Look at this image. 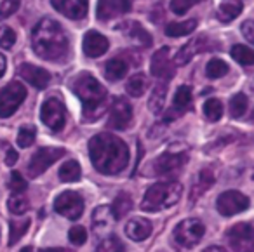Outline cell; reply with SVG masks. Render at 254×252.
I'll return each instance as SVG.
<instances>
[{"mask_svg":"<svg viewBox=\"0 0 254 252\" xmlns=\"http://www.w3.org/2000/svg\"><path fill=\"white\" fill-rule=\"evenodd\" d=\"M89 157L96 171L106 176L122 172L129 164V148L120 137L110 132L96 134L89 141Z\"/></svg>","mask_w":254,"mask_h":252,"instance_id":"cell-1","label":"cell"},{"mask_svg":"<svg viewBox=\"0 0 254 252\" xmlns=\"http://www.w3.org/2000/svg\"><path fill=\"white\" fill-rule=\"evenodd\" d=\"M32 47L39 58L51 63L64 61L70 51L68 37L54 19H42L32 32Z\"/></svg>","mask_w":254,"mask_h":252,"instance_id":"cell-2","label":"cell"},{"mask_svg":"<svg viewBox=\"0 0 254 252\" xmlns=\"http://www.w3.org/2000/svg\"><path fill=\"white\" fill-rule=\"evenodd\" d=\"M71 91L77 94V98L82 103V115L87 122H94L103 115L106 110V89L92 77L91 73H78L73 80L70 82Z\"/></svg>","mask_w":254,"mask_h":252,"instance_id":"cell-3","label":"cell"},{"mask_svg":"<svg viewBox=\"0 0 254 252\" xmlns=\"http://www.w3.org/2000/svg\"><path fill=\"white\" fill-rule=\"evenodd\" d=\"M183 193V186L176 181H166L152 185L141 200V209L146 212H159L176 205Z\"/></svg>","mask_w":254,"mask_h":252,"instance_id":"cell-4","label":"cell"},{"mask_svg":"<svg viewBox=\"0 0 254 252\" xmlns=\"http://www.w3.org/2000/svg\"><path fill=\"white\" fill-rule=\"evenodd\" d=\"M26 98V87L19 82H9L0 89V119H9Z\"/></svg>","mask_w":254,"mask_h":252,"instance_id":"cell-5","label":"cell"},{"mask_svg":"<svg viewBox=\"0 0 254 252\" xmlns=\"http://www.w3.org/2000/svg\"><path fill=\"white\" fill-rule=\"evenodd\" d=\"M204 233H205V228H204V224H202V221L191 217V219L181 221V223L174 228L173 235H174V242H176L178 245L190 249V247H195V245L202 240Z\"/></svg>","mask_w":254,"mask_h":252,"instance_id":"cell-6","label":"cell"},{"mask_svg":"<svg viewBox=\"0 0 254 252\" xmlns=\"http://www.w3.org/2000/svg\"><path fill=\"white\" fill-rule=\"evenodd\" d=\"M66 153L64 148H53V146H46L40 148L33 153V157L28 162V174L32 178H39L42 172H46L54 162L60 160L63 155Z\"/></svg>","mask_w":254,"mask_h":252,"instance_id":"cell-7","label":"cell"},{"mask_svg":"<svg viewBox=\"0 0 254 252\" xmlns=\"http://www.w3.org/2000/svg\"><path fill=\"white\" fill-rule=\"evenodd\" d=\"M40 120L54 132L63 129L64 122H66V108H64L63 101L58 98L46 99L40 108Z\"/></svg>","mask_w":254,"mask_h":252,"instance_id":"cell-8","label":"cell"},{"mask_svg":"<svg viewBox=\"0 0 254 252\" xmlns=\"http://www.w3.org/2000/svg\"><path fill=\"white\" fill-rule=\"evenodd\" d=\"M249 198H247L244 193L235 191V189H230V191H225L218 196V202H216V209L221 216H235V214H240L244 210L249 209Z\"/></svg>","mask_w":254,"mask_h":252,"instance_id":"cell-9","label":"cell"},{"mask_svg":"<svg viewBox=\"0 0 254 252\" xmlns=\"http://www.w3.org/2000/svg\"><path fill=\"white\" fill-rule=\"evenodd\" d=\"M54 210L61 216L75 221L84 212V198L75 191H63L54 200Z\"/></svg>","mask_w":254,"mask_h":252,"instance_id":"cell-10","label":"cell"},{"mask_svg":"<svg viewBox=\"0 0 254 252\" xmlns=\"http://www.w3.org/2000/svg\"><path fill=\"white\" fill-rule=\"evenodd\" d=\"M188 162L187 153H173V151H167L162 153L160 157H157L155 160L150 164L153 174L155 176H173L176 172H180V169L183 167Z\"/></svg>","mask_w":254,"mask_h":252,"instance_id":"cell-11","label":"cell"},{"mask_svg":"<svg viewBox=\"0 0 254 252\" xmlns=\"http://www.w3.org/2000/svg\"><path fill=\"white\" fill-rule=\"evenodd\" d=\"M132 120V106L124 98H117L110 106L108 127L115 130H126Z\"/></svg>","mask_w":254,"mask_h":252,"instance_id":"cell-12","label":"cell"},{"mask_svg":"<svg viewBox=\"0 0 254 252\" xmlns=\"http://www.w3.org/2000/svg\"><path fill=\"white\" fill-rule=\"evenodd\" d=\"M230 245L235 252H253V224L239 223L228 230Z\"/></svg>","mask_w":254,"mask_h":252,"instance_id":"cell-13","label":"cell"},{"mask_svg":"<svg viewBox=\"0 0 254 252\" xmlns=\"http://www.w3.org/2000/svg\"><path fill=\"white\" fill-rule=\"evenodd\" d=\"M150 70L152 75L157 78H162V80H169L174 75V66L171 64V58H169V47L164 46L157 51L152 56V64H150Z\"/></svg>","mask_w":254,"mask_h":252,"instance_id":"cell-14","label":"cell"},{"mask_svg":"<svg viewBox=\"0 0 254 252\" xmlns=\"http://www.w3.org/2000/svg\"><path fill=\"white\" fill-rule=\"evenodd\" d=\"M53 7L68 19H84L87 16V0H51Z\"/></svg>","mask_w":254,"mask_h":252,"instance_id":"cell-15","label":"cell"},{"mask_svg":"<svg viewBox=\"0 0 254 252\" xmlns=\"http://www.w3.org/2000/svg\"><path fill=\"white\" fill-rule=\"evenodd\" d=\"M129 9H131V0H99L96 12L99 19L108 21V19L124 16L126 12H129Z\"/></svg>","mask_w":254,"mask_h":252,"instance_id":"cell-16","label":"cell"},{"mask_svg":"<svg viewBox=\"0 0 254 252\" xmlns=\"http://www.w3.org/2000/svg\"><path fill=\"white\" fill-rule=\"evenodd\" d=\"M19 75H21L28 84H32L35 89H46L51 82L49 71L40 66H35V64H30V63H25L19 66Z\"/></svg>","mask_w":254,"mask_h":252,"instance_id":"cell-17","label":"cell"},{"mask_svg":"<svg viewBox=\"0 0 254 252\" xmlns=\"http://www.w3.org/2000/svg\"><path fill=\"white\" fill-rule=\"evenodd\" d=\"M191 106V89L188 85H180L174 94L173 99V108L167 112L166 120H174L178 117H181L188 108Z\"/></svg>","mask_w":254,"mask_h":252,"instance_id":"cell-18","label":"cell"},{"mask_svg":"<svg viewBox=\"0 0 254 252\" xmlns=\"http://www.w3.org/2000/svg\"><path fill=\"white\" fill-rule=\"evenodd\" d=\"M108 47H110L108 40H106V37H103L101 33L94 32V30H91V32L85 33V37H84V53L87 54L89 58L103 56V54L108 51Z\"/></svg>","mask_w":254,"mask_h":252,"instance_id":"cell-19","label":"cell"},{"mask_svg":"<svg viewBox=\"0 0 254 252\" xmlns=\"http://www.w3.org/2000/svg\"><path fill=\"white\" fill-rule=\"evenodd\" d=\"M126 233L131 240L143 242L152 235V223L148 219H143V217H132L126 224Z\"/></svg>","mask_w":254,"mask_h":252,"instance_id":"cell-20","label":"cell"},{"mask_svg":"<svg viewBox=\"0 0 254 252\" xmlns=\"http://www.w3.org/2000/svg\"><path fill=\"white\" fill-rule=\"evenodd\" d=\"M113 214L110 210L108 205H101V207H96L94 212H92V228L98 235H103L112 228L113 224Z\"/></svg>","mask_w":254,"mask_h":252,"instance_id":"cell-21","label":"cell"},{"mask_svg":"<svg viewBox=\"0 0 254 252\" xmlns=\"http://www.w3.org/2000/svg\"><path fill=\"white\" fill-rule=\"evenodd\" d=\"M200 51H204V37L191 39L190 42H188L185 47H181L180 53L176 54V58H174V64H176V66H183V64L190 63L191 58H193L195 54L200 53Z\"/></svg>","mask_w":254,"mask_h":252,"instance_id":"cell-22","label":"cell"},{"mask_svg":"<svg viewBox=\"0 0 254 252\" xmlns=\"http://www.w3.org/2000/svg\"><path fill=\"white\" fill-rule=\"evenodd\" d=\"M212 185H214V174H212L209 169H204V171H200L197 181H195L193 186H191V193H190V200H191V202H195L198 196L204 195V193L207 191V189L211 188Z\"/></svg>","mask_w":254,"mask_h":252,"instance_id":"cell-23","label":"cell"},{"mask_svg":"<svg viewBox=\"0 0 254 252\" xmlns=\"http://www.w3.org/2000/svg\"><path fill=\"white\" fill-rule=\"evenodd\" d=\"M242 9H244L242 2H239V0H228V2H223L219 5L216 16H218V19L221 23H230L242 12Z\"/></svg>","mask_w":254,"mask_h":252,"instance_id":"cell-24","label":"cell"},{"mask_svg":"<svg viewBox=\"0 0 254 252\" xmlns=\"http://www.w3.org/2000/svg\"><path fill=\"white\" fill-rule=\"evenodd\" d=\"M127 73V63L120 58H113L106 63L105 66V77L108 78L110 82H119L126 77Z\"/></svg>","mask_w":254,"mask_h":252,"instance_id":"cell-25","label":"cell"},{"mask_svg":"<svg viewBox=\"0 0 254 252\" xmlns=\"http://www.w3.org/2000/svg\"><path fill=\"white\" fill-rule=\"evenodd\" d=\"M197 25H198L197 19H187V21H180V23H169V25L166 26V35L174 37V39L190 35L191 32H195Z\"/></svg>","mask_w":254,"mask_h":252,"instance_id":"cell-26","label":"cell"},{"mask_svg":"<svg viewBox=\"0 0 254 252\" xmlns=\"http://www.w3.org/2000/svg\"><path fill=\"white\" fill-rule=\"evenodd\" d=\"M146 87H148V78H146L145 73L132 75V77L129 78V82L126 84L127 94L132 96V98H139V96H143V92L146 91Z\"/></svg>","mask_w":254,"mask_h":252,"instance_id":"cell-27","label":"cell"},{"mask_svg":"<svg viewBox=\"0 0 254 252\" xmlns=\"http://www.w3.org/2000/svg\"><path fill=\"white\" fill-rule=\"evenodd\" d=\"M131 209H132V200L127 193H119V196L113 200V205L110 207V210H112V214H113V219L115 221L122 219Z\"/></svg>","mask_w":254,"mask_h":252,"instance_id":"cell-28","label":"cell"},{"mask_svg":"<svg viewBox=\"0 0 254 252\" xmlns=\"http://www.w3.org/2000/svg\"><path fill=\"white\" fill-rule=\"evenodd\" d=\"M80 176H82L80 165H78V162H75V160L64 162V164L60 167V179L63 183L78 181V179H80Z\"/></svg>","mask_w":254,"mask_h":252,"instance_id":"cell-29","label":"cell"},{"mask_svg":"<svg viewBox=\"0 0 254 252\" xmlns=\"http://www.w3.org/2000/svg\"><path fill=\"white\" fill-rule=\"evenodd\" d=\"M166 94H167V87L166 84H160L153 89L152 96H150V101H148V106H150V112L159 115L164 108V103H166Z\"/></svg>","mask_w":254,"mask_h":252,"instance_id":"cell-30","label":"cell"},{"mask_svg":"<svg viewBox=\"0 0 254 252\" xmlns=\"http://www.w3.org/2000/svg\"><path fill=\"white\" fill-rule=\"evenodd\" d=\"M129 37L141 47L152 46V37H150V33L146 32L141 25H138V23H129Z\"/></svg>","mask_w":254,"mask_h":252,"instance_id":"cell-31","label":"cell"},{"mask_svg":"<svg viewBox=\"0 0 254 252\" xmlns=\"http://www.w3.org/2000/svg\"><path fill=\"white\" fill-rule=\"evenodd\" d=\"M247 106H249L247 96L242 94V92H239V94H235L232 99H230V115H232L233 119H240V117L246 115Z\"/></svg>","mask_w":254,"mask_h":252,"instance_id":"cell-32","label":"cell"},{"mask_svg":"<svg viewBox=\"0 0 254 252\" xmlns=\"http://www.w3.org/2000/svg\"><path fill=\"white\" fill-rule=\"evenodd\" d=\"M30 219H21V221H11L9 223V228H11V233H9V245L18 244V240H21L25 237V233L28 231L30 228Z\"/></svg>","mask_w":254,"mask_h":252,"instance_id":"cell-33","label":"cell"},{"mask_svg":"<svg viewBox=\"0 0 254 252\" xmlns=\"http://www.w3.org/2000/svg\"><path fill=\"white\" fill-rule=\"evenodd\" d=\"M7 209L11 210V214L21 216V214H25L26 210L30 209V202L23 193H14V195L7 200Z\"/></svg>","mask_w":254,"mask_h":252,"instance_id":"cell-34","label":"cell"},{"mask_svg":"<svg viewBox=\"0 0 254 252\" xmlns=\"http://www.w3.org/2000/svg\"><path fill=\"white\" fill-rule=\"evenodd\" d=\"M204 115H205V119L211 120V122H218L223 117V103L214 98L207 99V101L204 103Z\"/></svg>","mask_w":254,"mask_h":252,"instance_id":"cell-35","label":"cell"},{"mask_svg":"<svg viewBox=\"0 0 254 252\" xmlns=\"http://www.w3.org/2000/svg\"><path fill=\"white\" fill-rule=\"evenodd\" d=\"M126 247H124L122 240L115 235H110V237L103 238L101 242L98 244V249L96 252H124Z\"/></svg>","mask_w":254,"mask_h":252,"instance_id":"cell-36","label":"cell"},{"mask_svg":"<svg viewBox=\"0 0 254 252\" xmlns=\"http://www.w3.org/2000/svg\"><path fill=\"white\" fill-rule=\"evenodd\" d=\"M232 58L237 61V63L246 64V66H249V64L254 63V53H253V49L247 46H233Z\"/></svg>","mask_w":254,"mask_h":252,"instance_id":"cell-37","label":"cell"},{"mask_svg":"<svg viewBox=\"0 0 254 252\" xmlns=\"http://www.w3.org/2000/svg\"><path fill=\"white\" fill-rule=\"evenodd\" d=\"M228 73V64L221 60H211L205 64V75L209 78H221Z\"/></svg>","mask_w":254,"mask_h":252,"instance_id":"cell-38","label":"cell"},{"mask_svg":"<svg viewBox=\"0 0 254 252\" xmlns=\"http://www.w3.org/2000/svg\"><path fill=\"white\" fill-rule=\"evenodd\" d=\"M37 137V129L33 126H23L18 132V146L19 148H28L33 144Z\"/></svg>","mask_w":254,"mask_h":252,"instance_id":"cell-39","label":"cell"},{"mask_svg":"<svg viewBox=\"0 0 254 252\" xmlns=\"http://www.w3.org/2000/svg\"><path fill=\"white\" fill-rule=\"evenodd\" d=\"M200 0H171V11L178 16H183L185 12H188Z\"/></svg>","mask_w":254,"mask_h":252,"instance_id":"cell-40","label":"cell"},{"mask_svg":"<svg viewBox=\"0 0 254 252\" xmlns=\"http://www.w3.org/2000/svg\"><path fill=\"white\" fill-rule=\"evenodd\" d=\"M16 42V33L9 26H0V47L11 49Z\"/></svg>","mask_w":254,"mask_h":252,"instance_id":"cell-41","label":"cell"},{"mask_svg":"<svg viewBox=\"0 0 254 252\" xmlns=\"http://www.w3.org/2000/svg\"><path fill=\"white\" fill-rule=\"evenodd\" d=\"M9 188H11L14 193H23L26 188H28V183L25 181V178H23L18 171H12L11 181H9Z\"/></svg>","mask_w":254,"mask_h":252,"instance_id":"cell-42","label":"cell"},{"mask_svg":"<svg viewBox=\"0 0 254 252\" xmlns=\"http://www.w3.org/2000/svg\"><path fill=\"white\" fill-rule=\"evenodd\" d=\"M68 237H70V242L73 245H84L87 242V231H85L84 226H73L68 231Z\"/></svg>","mask_w":254,"mask_h":252,"instance_id":"cell-43","label":"cell"},{"mask_svg":"<svg viewBox=\"0 0 254 252\" xmlns=\"http://www.w3.org/2000/svg\"><path fill=\"white\" fill-rule=\"evenodd\" d=\"M19 4H21V0H4L0 4V19H5L14 14L19 9Z\"/></svg>","mask_w":254,"mask_h":252,"instance_id":"cell-44","label":"cell"},{"mask_svg":"<svg viewBox=\"0 0 254 252\" xmlns=\"http://www.w3.org/2000/svg\"><path fill=\"white\" fill-rule=\"evenodd\" d=\"M242 33L247 39V42L249 44L254 42V21L253 19H247V21L242 23Z\"/></svg>","mask_w":254,"mask_h":252,"instance_id":"cell-45","label":"cell"},{"mask_svg":"<svg viewBox=\"0 0 254 252\" xmlns=\"http://www.w3.org/2000/svg\"><path fill=\"white\" fill-rule=\"evenodd\" d=\"M16 162H18V151H16L14 148L9 146L7 148V155H5V164H7L9 167H12Z\"/></svg>","mask_w":254,"mask_h":252,"instance_id":"cell-46","label":"cell"},{"mask_svg":"<svg viewBox=\"0 0 254 252\" xmlns=\"http://www.w3.org/2000/svg\"><path fill=\"white\" fill-rule=\"evenodd\" d=\"M5 68H7V61H5V58L2 56V54H0V78L4 77Z\"/></svg>","mask_w":254,"mask_h":252,"instance_id":"cell-47","label":"cell"},{"mask_svg":"<svg viewBox=\"0 0 254 252\" xmlns=\"http://www.w3.org/2000/svg\"><path fill=\"white\" fill-rule=\"evenodd\" d=\"M40 252H73V251H70V249H63V247H51V249H44V251H40Z\"/></svg>","mask_w":254,"mask_h":252,"instance_id":"cell-48","label":"cell"},{"mask_svg":"<svg viewBox=\"0 0 254 252\" xmlns=\"http://www.w3.org/2000/svg\"><path fill=\"white\" fill-rule=\"evenodd\" d=\"M204 252H226V249L219 247V245H212V247H207Z\"/></svg>","mask_w":254,"mask_h":252,"instance_id":"cell-49","label":"cell"},{"mask_svg":"<svg viewBox=\"0 0 254 252\" xmlns=\"http://www.w3.org/2000/svg\"><path fill=\"white\" fill-rule=\"evenodd\" d=\"M19 252H32V247H23Z\"/></svg>","mask_w":254,"mask_h":252,"instance_id":"cell-50","label":"cell"}]
</instances>
